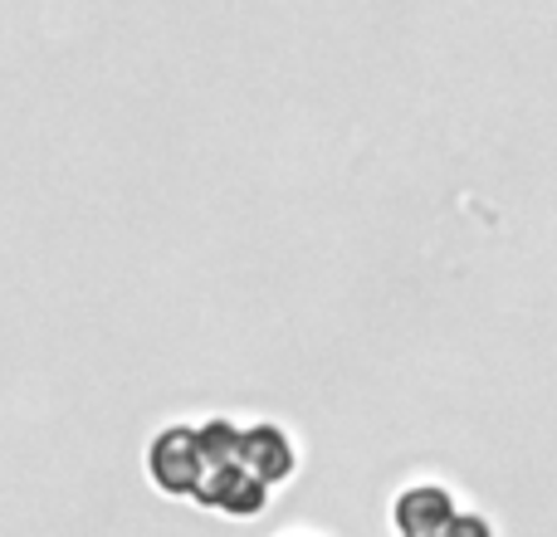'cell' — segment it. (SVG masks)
<instances>
[{
    "label": "cell",
    "instance_id": "3",
    "mask_svg": "<svg viewBox=\"0 0 557 537\" xmlns=\"http://www.w3.org/2000/svg\"><path fill=\"white\" fill-rule=\"evenodd\" d=\"M240 464L260 484L288 479V470H294V445H288V435L278 430V425H250V430H240Z\"/></svg>",
    "mask_w": 557,
    "mask_h": 537
},
{
    "label": "cell",
    "instance_id": "4",
    "mask_svg": "<svg viewBox=\"0 0 557 537\" xmlns=\"http://www.w3.org/2000/svg\"><path fill=\"white\" fill-rule=\"evenodd\" d=\"M441 537H494V533H490V523L474 519V513H455V519L445 523Z\"/></svg>",
    "mask_w": 557,
    "mask_h": 537
},
{
    "label": "cell",
    "instance_id": "1",
    "mask_svg": "<svg viewBox=\"0 0 557 537\" xmlns=\"http://www.w3.org/2000/svg\"><path fill=\"white\" fill-rule=\"evenodd\" d=\"M152 479L166 494H196V484H201V430L166 425L152 440Z\"/></svg>",
    "mask_w": 557,
    "mask_h": 537
},
{
    "label": "cell",
    "instance_id": "2",
    "mask_svg": "<svg viewBox=\"0 0 557 537\" xmlns=\"http://www.w3.org/2000/svg\"><path fill=\"white\" fill-rule=\"evenodd\" d=\"M455 513L460 509L450 503L445 489H435V484H411V489L396 499L392 519H396V528H401V537H441Z\"/></svg>",
    "mask_w": 557,
    "mask_h": 537
}]
</instances>
